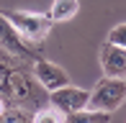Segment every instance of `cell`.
Masks as SVG:
<instances>
[{"instance_id":"cell-1","label":"cell","mask_w":126,"mask_h":123,"mask_svg":"<svg viewBox=\"0 0 126 123\" xmlns=\"http://www.w3.org/2000/svg\"><path fill=\"white\" fill-rule=\"evenodd\" d=\"M124 100H126V82H124V77H106V80H100L98 85L93 87L88 105L90 108H98V110L113 113L116 108L124 105Z\"/></svg>"},{"instance_id":"cell-2","label":"cell","mask_w":126,"mask_h":123,"mask_svg":"<svg viewBox=\"0 0 126 123\" xmlns=\"http://www.w3.org/2000/svg\"><path fill=\"white\" fill-rule=\"evenodd\" d=\"M5 15H8V21L18 28V33L26 41H44V36L49 33L51 23H54L49 15L28 13V10H13V13H5Z\"/></svg>"},{"instance_id":"cell-3","label":"cell","mask_w":126,"mask_h":123,"mask_svg":"<svg viewBox=\"0 0 126 123\" xmlns=\"http://www.w3.org/2000/svg\"><path fill=\"white\" fill-rule=\"evenodd\" d=\"M88 100H90V92L88 90H80V87H72V85H64L59 90H51V98L49 103L54 108H59L62 113H75V110H82L88 108Z\"/></svg>"},{"instance_id":"cell-4","label":"cell","mask_w":126,"mask_h":123,"mask_svg":"<svg viewBox=\"0 0 126 123\" xmlns=\"http://www.w3.org/2000/svg\"><path fill=\"white\" fill-rule=\"evenodd\" d=\"M0 49H5V51L16 54V57H21V59H31V57H33L31 49L26 46L23 36H21L18 28L8 21V15H5V13H0Z\"/></svg>"},{"instance_id":"cell-5","label":"cell","mask_w":126,"mask_h":123,"mask_svg":"<svg viewBox=\"0 0 126 123\" xmlns=\"http://www.w3.org/2000/svg\"><path fill=\"white\" fill-rule=\"evenodd\" d=\"M100 67L106 77H126V46L106 41L100 46Z\"/></svg>"},{"instance_id":"cell-6","label":"cell","mask_w":126,"mask_h":123,"mask_svg":"<svg viewBox=\"0 0 126 123\" xmlns=\"http://www.w3.org/2000/svg\"><path fill=\"white\" fill-rule=\"evenodd\" d=\"M33 74H36L39 85H41L44 90H49V92L70 85V74H67L62 67L51 64V62H47V59H39L36 64H33Z\"/></svg>"},{"instance_id":"cell-7","label":"cell","mask_w":126,"mask_h":123,"mask_svg":"<svg viewBox=\"0 0 126 123\" xmlns=\"http://www.w3.org/2000/svg\"><path fill=\"white\" fill-rule=\"evenodd\" d=\"M77 10H80L77 0H54V5L49 10V18L51 21H70L77 15Z\"/></svg>"},{"instance_id":"cell-8","label":"cell","mask_w":126,"mask_h":123,"mask_svg":"<svg viewBox=\"0 0 126 123\" xmlns=\"http://www.w3.org/2000/svg\"><path fill=\"white\" fill-rule=\"evenodd\" d=\"M108 110H98V108H93V110H75V113H70L67 115V121H75V123H106L108 121Z\"/></svg>"},{"instance_id":"cell-9","label":"cell","mask_w":126,"mask_h":123,"mask_svg":"<svg viewBox=\"0 0 126 123\" xmlns=\"http://www.w3.org/2000/svg\"><path fill=\"white\" fill-rule=\"evenodd\" d=\"M33 121H36V123H62V121H67V113H62L59 108L51 105L49 110H39V113H33Z\"/></svg>"},{"instance_id":"cell-10","label":"cell","mask_w":126,"mask_h":123,"mask_svg":"<svg viewBox=\"0 0 126 123\" xmlns=\"http://www.w3.org/2000/svg\"><path fill=\"white\" fill-rule=\"evenodd\" d=\"M108 41H111V44H118V46H126V23L113 26L111 33H108Z\"/></svg>"},{"instance_id":"cell-11","label":"cell","mask_w":126,"mask_h":123,"mask_svg":"<svg viewBox=\"0 0 126 123\" xmlns=\"http://www.w3.org/2000/svg\"><path fill=\"white\" fill-rule=\"evenodd\" d=\"M0 121H33V115L23 113V110H8V113H0Z\"/></svg>"},{"instance_id":"cell-12","label":"cell","mask_w":126,"mask_h":123,"mask_svg":"<svg viewBox=\"0 0 126 123\" xmlns=\"http://www.w3.org/2000/svg\"><path fill=\"white\" fill-rule=\"evenodd\" d=\"M3 110H5V105H3V98H0V113H3Z\"/></svg>"}]
</instances>
